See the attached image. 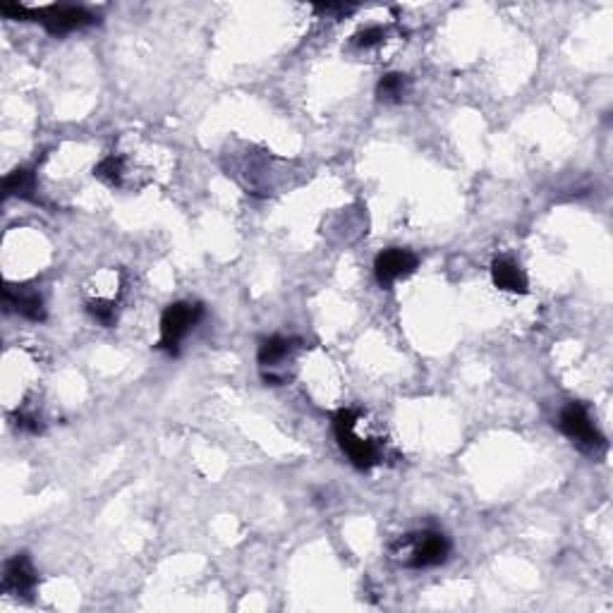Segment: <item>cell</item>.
<instances>
[{
    "label": "cell",
    "instance_id": "obj_9",
    "mask_svg": "<svg viewBox=\"0 0 613 613\" xmlns=\"http://www.w3.org/2000/svg\"><path fill=\"white\" fill-rule=\"evenodd\" d=\"M3 302L8 309H15L17 314L29 321H44L46 319V307L44 297L36 293L34 288H20V285H5L3 290Z\"/></svg>",
    "mask_w": 613,
    "mask_h": 613
},
{
    "label": "cell",
    "instance_id": "obj_3",
    "mask_svg": "<svg viewBox=\"0 0 613 613\" xmlns=\"http://www.w3.org/2000/svg\"><path fill=\"white\" fill-rule=\"evenodd\" d=\"M0 12L12 20H36L41 22L51 34L63 36L77 29L91 27L96 17L89 10L75 8V5H51V8H27V5H0Z\"/></svg>",
    "mask_w": 613,
    "mask_h": 613
},
{
    "label": "cell",
    "instance_id": "obj_11",
    "mask_svg": "<svg viewBox=\"0 0 613 613\" xmlns=\"http://www.w3.org/2000/svg\"><path fill=\"white\" fill-rule=\"evenodd\" d=\"M410 91V80L405 75H400V72H391V75L381 77L379 87H376V96H379V101L384 103H400L408 96Z\"/></svg>",
    "mask_w": 613,
    "mask_h": 613
},
{
    "label": "cell",
    "instance_id": "obj_6",
    "mask_svg": "<svg viewBox=\"0 0 613 613\" xmlns=\"http://www.w3.org/2000/svg\"><path fill=\"white\" fill-rule=\"evenodd\" d=\"M558 427H561V432L566 434L580 451L597 455L606 448V439L599 434L597 424H594L590 417V410L582 403H568L566 408L561 410V415H558Z\"/></svg>",
    "mask_w": 613,
    "mask_h": 613
},
{
    "label": "cell",
    "instance_id": "obj_2",
    "mask_svg": "<svg viewBox=\"0 0 613 613\" xmlns=\"http://www.w3.org/2000/svg\"><path fill=\"white\" fill-rule=\"evenodd\" d=\"M451 554V542L443 532L422 530L405 534L391 544V558L403 568H434L446 563Z\"/></svg>",
    "mask_w": 613,
    "mask_h": 613
},
{
    "label": "cell",
    "instance_id": "obj_10",
    "mask_svg": "<svg viewBox=\"0 0 613 613\" xmlns=\"http://www.w3.org/2000/svg\"><path fill=\"white\" fill-rule=\"evenodd\" d=\"M491 281L503 293H513V295H525L527 290H530V283H527L525 271L520 269L518 264L513 262V259H496L494 264H491Z\"/></svg>",
    "mask_w": 613,
    "mask_h": 613
},
{
    "label": "cell",
    "instance_id": "obj_1",
    "mask_svg": "<svg viewBox=\"0 0 613 613\" xmlns=\"http://www.w3.org/2000/svg\"><path fill=\"white\" fill-rule=\"evenodd\" d=\"M333 434L338 446L357 470H372L386 458V441L372 432L369 422H364L362 410H341L333 417Z\"/></svg>",
    "mask_w": 613,
    "mask_h": 613
},
{
    "label": "cell",
    "instance_id": "obj_13",
    "mask_svg": "<svg viewBox=\"0 0 613 613\" xmlns=\"http://www.w3.org/2000/svg\"><path fill=\"white\" fill-rule=\"evenodd\" d=\"M388 39V32L384 27H367L362 29V32H357L355 36H352V46L357 48V51H374V48H381L386 44Z\"/></svg>",
    "mask_w": 613,
    "mask_h": 613
},
{
    "label": "cell",
    "instance_id": "obj_14",
    "mask_svg": "<svg viewBox=\"0 0 613 613\" xmlns=\"http://www.w3.org/2000/svg\"><path fill=\"white\" fill-rule=\"evenodd\" d=\"M87 312L103 326H113L115 319H118L115 300H106V297H91V300H87Z\"/></svg>",
    "mask_w": 613,
    "mask_h": 613
},
{
    "label": "cell",
    "instance_id": "obj_4",
    "mask_svg": "<svg viewBox=\"0 0 613 613\" xmlns=\"http://www.w3.org/2000/svg\"><path fill=\"white\" fill-rule=\"evenodd\" d=\"M302 350L300 338H288V336H271L259 345V369L266 384L271 386H283L290 381L288 367H293L297 360V352Z\"/></svg>",
    "mask_w": 613,
    "mask_h": 613
},
{
    "label": "cell",
    "instance_id": "obj_8",
    "mask_svg": "<svg viewBox=\"0 0 613 613\" xmlns=\"http://www.w3.org/2000/svg\"><path fill=\"white\" fill-rule=\"evenodd\" d=\"M36 590V570L27 554L12 556L3 568V592L12 597H29Z\"/></svg>",
    "mask_w": 613,
    "mask_h": 613
},
{
    "label": "cell",
    "instance_id": "obj_5",
    "mask_svg": "<svg viewBox=\"0 0 613 613\" xmlns=\"http://www.w3.org/2000/svg\"><path fill=\"white\" fill-rule=\"evenodd\" d=\"M202 317L204 307L199 302H175V305L166 307L161 317V338L156 348L168 352L171 357L180 355L182 341L190 336Z\"/></svg>",
    "mask_w": 613,
    "mask_h": 613
},
{
    "label": "cell",
    "instance_id": "obj_12",
    "mask_svg": "<svg viewBox=\"0 0 613 613\" xmlns=\"http://www.w3.org/2000/svg\"><path fill=\"white\" fill-rule=\"evenodd\" d=\"M36 190V178L32 171L27 168H17L5 178V194L8 197H20V199H32V192Z\"/></svg>",
    "mask_w": 613,
    "mask_h": 613
},
{
    "label": "cell",
    "instance_id": "obj_7",
    "mask_svg": "<svg viewBox=\"0 0 613 613\" xmlns=\"http://www.w3.org/2000/svg\"><path fill=\"white\" fill-rule=\"evenodd\" d=\"M417 264H420L417 254H412L410 250H403V247H391V250L381 252L379 257H376V262H374L376 283L386 290L393 288L398 281L412 276V273L417 271Z\"/></svg>",
    "mask_w": 613,
    "mask_h": 613
}]
</instances>
